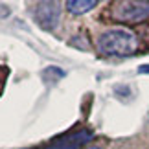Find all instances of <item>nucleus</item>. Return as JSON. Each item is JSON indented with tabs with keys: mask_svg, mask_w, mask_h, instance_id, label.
<instances>
[{
	"mask_svg": "<svg viewBox=\"0 0 149 149\" xmlns=\"http://www.w3.org/2000/svg\"><path fill=\"white\" fill-rule=\"evenodd\" d=\"M96 6H98L96 0H68L65 4V8L70 11L72 15H83V13H87V11H90L92 8H96Z\"/></svg>",
	"mask_w": 149,
	"mask_h": 149,
	"instance_id": "obj_5",
	"label": "nucleus"
},
{
	"mask_svg": "<svg viewBox=\"0 0 149 149\" xmlns=\"http://www.w3.org/2000/svg\"><path fill=\"white\" fill-rule=\"evenodd\" d=\"M96 48L103 55L127 57L138 50V39L125 28H111L96 39Z\"/></svg>",
	"mask_w": 149,
	"mask_h": 149,
	"instance_id": "obj_1",
	"label": "nucleus"
},
{
	"mask_svg": "<svg viewBox=\"0 0 149 149\" xmlns=\"http://www.w3.org/2000/svg\"><path fill=\"white\" fill-rule=\"evenodd\" d=\"M138 72H140V74H149V65L140 66V68H138Z\"/></svg>",
	"mask_w": 149,
	"mask_h": 149,
	"instance_id": "obj_6",
	"label": "nucleus"
},
{
	"mask_svg": "<svg viewBox=\"0 0 149 149\" xmlns=\"http://www.w3.org/2000/svg\"><path fill=\"white\" fill-rule=\"evenodd\" d=\"M87 149H101L100 146H90V147H87Z\"/></svg>",
	"mask_w": 149,
	"mask_h": 149,
	"instance_id": "obj_7",
	"label": "nucleus"
},
{
	"mask_svg": "<svg viewBox=\"0 0 149 149\" xmlns=\"http://www.w3.org/2000/svg\"><path fill=\"white\" fill-rule=\"evenodd\" d=\"M61 9L57 2H39L35 6V20L44 30H54L59 24Z\"/></svg>",
	"mask_w": 149,
	"mask_h": 149,
	"instance_id": "obj_4",
	"label": "nucleus"
},
{
	"mask_svg": "<svg viewBox=\"0 0 149 149\" xmlns=\"http://www.w3.org/2000/svg\"><path fill=\"white\" fill-rule=\"evenodd\" d=\"M109 15L114 22L140 24V22L149 19V2H134V0L114 2L109 8Z\"/></svg>",
	"mask_w": 149,
	"mask_h": 149,
	"instance_id": "obj_2",
	"label": "nucleus"
},
{
	"mask_svg": "<svg viewBox=\"0 0 149 149\" xmlns=\"http://www.w3.org/2000/svg\"><path fill=\"white\" fill-rule=\"evenodd\" d=\"M94 133L88 129H81V131H72L68 134H63L59 138H55L54 142H50L46 146L41 147H33V149H79L81 146L92 142Z\"/></svg>",
	"mask_w": 149,
	"mask_h": 149,
	"instance_id": "obj_3",
	"label": "nucleus"
}]
</instances>
